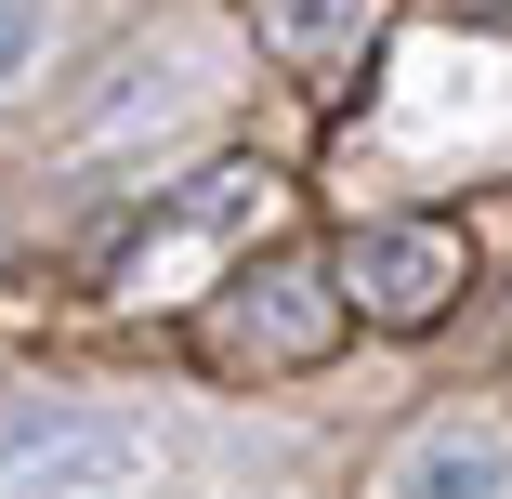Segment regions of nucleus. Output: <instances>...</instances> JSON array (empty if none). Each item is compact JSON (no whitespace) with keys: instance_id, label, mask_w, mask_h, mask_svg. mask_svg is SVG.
I'll use <instances>...</instances> for the list:
<instances>
[{"instance_id":"obj_1","label":"nucleus","mask_w":512,"mask_h":499,"mask_svg":"<svg viewBox=\"0 0 512 499\" xmlns=\"http://www.w3.org/2000/svg\"><path fill=\"white\" fill-rule=\"evenodd\" d=\"M158 473V408L106 394H0V499H119Z\"/></svg>"},{"instance_id":"obj_2","label":"nucleus","mask_w":512,"mask_h":499,"mask_svg":"<svg viewBox=\"0 0 512 499\" xmlns=\"http://www.w3.org/2000/svg\"><path fill=\"white\" fill-rule=\"evenodd\" d=\"M197 342H211L224 368H250V381L316 368V355L342 342V289H329L316 263H250V276H224L211 303H197Z\"/></svg>"},{"instance_id":"obj_3","label":"nucleus","mask_w":512,"mask_h":499,"mask_svg":"<svg viewBox=\"0 0 512 499\" xmlns=\"http://www.w3.org/2000/svg\"><path fill=\"white\" fill-rule=\"evenodd\" d=\"M329 289L355 316H381V329H434L473 289V250H460V224H355L329 250Z\"/></svg>"},{"instance_id":"obj_4","label":"nucleus","mask_w":512,"mask_h":499,"mask_svg":"<svg viewBox=\"0 0 512 499\" xmlns=\"http://www.w3.org/2000/svg\"><path fill=\"white\" fill-rule=\"evenodd\" d=\"M381 499H512V421L499 408H434L394 447Z\"/></svg>"},{"instance_id":"obj_5","label":"nucleus","mask_w":512,"mask_h":499,"mask_svg":"<svg viewBox=\"0 0 512 499\" xmlns=\"http://www.w3.org/2000/svg\"><path fill=\"white\" fill-rule=\"evenodd\" d=\"M250 40L289 79H355L368 40H381V0H250Z\"/></svg>"},{"instance_id":"obj_6","label":"nucleus","mask_w":512,"mask_h":499,"mask_svg":"<svg viewBox=\"0 0 512 499\" xmlns=\"http://www.w3.org/2000/svg\"><path fill=\"white\" fill-rule=\"evenodd\" d=\"M158 106H184V53H171V40H132V66L79 106V145H132Z\"/></svg>"},{"instance_id":"obj_7","label":"nucleus","mask_w":512,"mask_h":499,"mask_svg":"<svg viewBox=\"0 0 512 499\" xmlns=\"http://www.w3.org/2000/svg\"><path fill=\"white\" fill-rule=\"evenodd\" d=\"M53 40H66V0H0V92H40Z\"/></svg>"},{"instance_id":"obj_8","label":"nucleus","mask_w":512,"mask_h":499,"mask_svg":"<svg viewBox=\"0 0 512 499\" xmlns=\"http://www.w3.org/2000/svg\"><path fill=\"white\" fill-rule=\"evenodd\" d=\"M460 14H512V0H460Z\"/></svg>"}]
</instances>
